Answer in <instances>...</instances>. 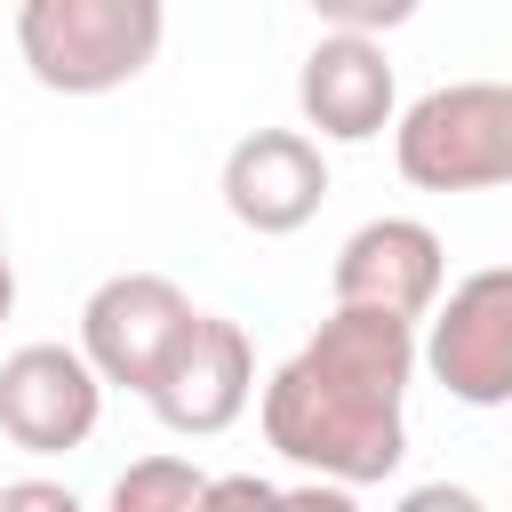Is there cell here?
Returning a JSON list of instances; mask_svg holds the SVG:
<instances>
[{"label":"cell","mask_w":512,"mask_h":512,"mask_svg":"<svg viewBox=\"0 0 512 512\" xmlns=\"http://www.w3.org/2000/svg\"><path fill=\"white\" fill-rule=\"evenodd\" d=\"M416 320L376 304H336L256 392L264 448L312 480L376 488L408 456V384H416Z\"/></svg>","instance_id":"obj_1"},{"label":"cell","mask_w":512,"mask_h":512,"mask_svg":"<svg viewBox=\"0 0 512 512\" xmlns=\"http://www.w3.org/2000/svg\"><path fill=\"white\" fill-rule=\"evenodd\" d=\"M168 0H16V56L48 96H112L152 72Z\"/></svg>","instance_id":"obj_2"},{"label":"cell","mask_w":512,"mask_h":512,"mask_svg":"<svg viewBox=\"0 0 512 512\" xmlns=\"http://www.w3.org/2000/svg\"><path fill=\"white\" fill-rule=\"evenodd\" d=\"M392 168L416 192H504L512 184V80L424 88L392 120Z\"/></svg>","instance_id":"obj_3"},{"label":"cell","mask_w":512,"mask_h":512,"mask_svg":"<svg viewBox=\"0 0 512 512\" xmlns=\"http://www.w3.org/2000/svg\"><path fill=\"white\" fill-rule=\"evenodd\" d=\"M416 360L456 408H512V264H480L440 288Z\"/></svg>","instance_id":"obj_4"},{"label":"cell","mask_w":512,"mask_h":512,"mask_svg":"<svg viewBox=\"0 0 512 512\" xmlns=\"http://www.w3.org/2000/svg\"><path fill=\"white\" fill-rule=\"evenodd\" d=\"M192 296L168 280V272H112V280H96L88 288V304H80V352L96 360V376L112 384V392H152V376L168 368V352L184 344V328H192Z\"/></svg>","instance_id":"obj_5"},{"label":"cell","mask_w":512,"mask_h":512,"mask_svg":"<svg viewBox=\"0 0 512 512\" xmlns=\"http://www.w3.org/2000/svg\"><path fill=\"white\" fill-rule=\"evenodd\" d=\"M248 400H256V344H248V328L224 320V312H192V328L168 352V368L152 376L144 408L176 440H216V432H232L248 416Z\"/></svg>","instance_id":"obj_6"},{"label":"cell","mask_w":512,"mask_h":512,"mask_svg":"<svg viewBox=\"0 0 512 512\" xmlns=\"http://www.w3.org/2000/svg\"><path fill=\"white\" fill-rule=\"evenodd\" d=\"M104 376L80 344H16L0 360V432L24 456H64L88 448V432L104 424Z\"/></svg>","instance_id":"obj_7"},{"label":"cell","mask_w":512,"mask_h":512,"mask_svg":"<svg viewBox=\"0 0 512 512\" xmlns=\"http://www.w3.org/2000/svg\"><path fill=\"white\" fill-rule=\"evenodd\" d=\"M296 112L320 144H368L400 120V80L384 56V32H344L328 24L304 64H296Z\"/></svg>","instance_id":"obj_8"},{"label":"cell","mask_w":512,"mask_h":512,"mask_svg":"<svg viewBox=\"0 0 512 512\" xmlns=\"http://www.w3.org/2000/svg\"><path fill=\"white\" fill-rule=\"evenodd\" d=\"M224 216L256 240H288L320 216L328 200V160H320V136L312 128H248L232 152H224Z\"/></svg>","instance_id":"obj_9"},{"label":"cell","mask_w":512,"mask_h":512,"mask_svg":"<svg viewBox=\"0 0 512 512\" xmlns=\"http://www.w3.org/2000/svg\"><path fill=\"white\" fill-rule=\"evenodd\" d=\"M328 288H336V304H376V312L424 320L448 288V248L424 216H368L360 232H344Z\"/></svg>","instance_id":"obj_10"},{"label":"cell","mask_w":512,"mask_h":512,"mask_svg":"<svg viewBox=\"0 0 512 512\" xmlns=\"http://www.w3.org/2000/svg\"><path fill=\"white\" fill-rule=\"evenodd\" d=\"M208 504V472L192 456H136L120 480H112V512H192Z\"/></svg>","instance_id":"obj_11"},{"label":"cell","mask_w":512,"mask_h":512,"mask_svg":"<svg viewBox=\"0 0 512 512\" xmlns=\"http://www.w3.org/2000/svg\"><path fill=\"white\" fill-rule=\"evenodd\" d=\"M424 0H312L320 24H344V32H400Z\"/></svg>","instance_id":"obj_12"},{"label":"cell","mask_w":512,"mask_h":512,"mask_svg":"<svg viewBox=\"0 0 512 512\" xmlns=\"http://www.w3.org/2000/svg\"><path fill=\"white\" fill-rule=\"evenodd\" d=\"M0 512H80L64 480H8L0 488Z\"/></svg>","instance_id":"obj_13"},{"label":"cell","mask_w":512,"mask_h":512,"mask_svg":"<svg viewBox=\"0 0 512 512\" xmlns=\"http://www.w3.org/2000/svg\"><path fill=\"white\" fill-rule=\"evenodd\" d=\"M208 504H288V488H272L264 472H232V480H208Z\"/></svg>","instance_id":"obj_14"},{"label":"cell","mask_w":512,"mask_h":512,"mask_svg":"<svg viewBox=\"0 0 512 512\" xmlns=\"http://www.w3.org/2000/svg\"><path fill=\"white\" fill-rule=\"evenodd\" d=\"M16 312V256H8V232H0V320Z\"/></svg>","instance_id":"obj_15"}]
</instances>
